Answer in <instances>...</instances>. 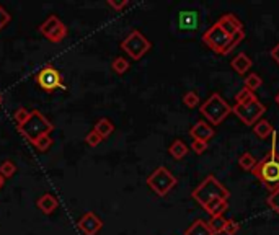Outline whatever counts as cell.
I'll use <instances>...</instances> for the list:
<instances>
[{"label":"cell","instance_id":"obj_9","mask_svg":"<svg viewBox=\"0 0 279 235\" xmlns=\"http://www.w3.org/2000/svg\"><path fill=\"white\" fill-rule=\"evenodd\" d=\"M40 33L44 35L51 43H61L67 36V26L56 15H49L40 26Z\"/></svg>","mask_w":279,"mask_h":235},{"label":"cell","instance_id":"obj_24","mask_svg":"<svg viewBox=\"0 0 279 235\" xmlns=\"http://www.w3.org/2000/svg\"><path fill=\"white\" fill-rule=\"evenodd\" d=\"M261 85H263V78H261V77H259L258 74H250V75H246L243 87L248 88L250 91H253V93H255V91H256L259 87H261Z\"/></svg>","mask_w":279,"mask_h":235},{"label":"cell","instance_id":"obj_26","mask_svg":"<svg viewBox=\"0 0 279 235\" xmlns=\"http://www.w3.org/2000/svg\"><path fill=\"white\" fill-rule=\"evenodd\" d=\"M15 173H17V165L12 160H4L0 163V175L4 178H12Z\"/></svg>","mask_w":279,"mask_h":235},{"label":"cell","instance_id":"obj_1","mask_svg":"<svg viewBox=\"0 0 279 235\" xmlns=\"http://www.w3.org/2000/svg\"><path fill=\"white\" fill-rule=\"evenodd\" d=\"M266 106L258 100V96L248 88H242L235 95V104L232 106V113L246 126H253L256 121L261 120Z\"/></svg>","mask_w":279,"mask_h":235},{"label":"cell","instance_id":"obj_3","mask_svg":"<svg viewBox=\"0 0 279 235\" xmlns=\"http://www.w3.org/2000/svg\"><path fill=\"white\" fill-rule=\"evenodd\" d=\"M54 129V124L51 123L46 116H44L40 109L30 111L28 120L20 126H17V131L20 133L28 142L35 144L40 137L51 134V131Z\"/></svg>","mask_w":279,"mask_h":235},{"label":"cell","instance_id":"obj_22","mask_svg":"<svg viewBox=\"0 0 279 235\" xmlns=\"http://www.w3.org/2000/svg\"><path fill=\"white\" fill-rule=\"evenodd\" d=\"M227 219H224L222 215H216V217H211V220H207V225H209L212 235H220L224 232Z\"/></svg>","mask_w":279,"mask_h":235},{"label":"cell","instance_id":"obj_38","mask_svg":"<svg viewBox=\"0 0 279 235\" xmlns=\"http://www.w3.org/2000/svg\"><path fill=\"white\" fill-rule=\"evenodd\" d=\"M4 183H5V178H4V176H2V175H0V189H2V188H4Z\"/></svg>","mask_w":279,"mask_h":235},{"label":"cell","instance_id":"obj_33","mask_svg":"<svg viewBox=\"0 0 279 235\" xmlns=\"http://www.w3.org/2000/svg\"><path fill=\"white\" fill-rule=\"evenodd\" d=\"M101 141L103 139L95 133V131H90V133L85 136V144H87L88 147H98L100 144H101Z\"/></svg>","mask_w":279,"mask_h":235},{"label":"cell","instance_id":"obj_18","mask_svg":"<svg viewBox=\"0 0 279 235\" xmlns=\"http://www.w3.org/2000/svg\"><path fill=\"white\" fill-rule=\"evenodd\" d=\"M93 131L101 137V139H106V137H109V136L113 134L114 124H113L111 121H109L108 118H100V120L95 123Z\"/></svg>","mask_w":279,"mask_h":235},{"label":"cell","instance_id":"obj_16","mask_svg":"<svg viewBox=\"0 0 279 235\" xmlns=\"http://www.w3.org/2000/svg\"><path fill=\"white\" fill-rule=\"evenodd\" d=\"M204 211L211 215V217H216V215H222L227 209H229V199H212L203 207Z\"/></svg>","mask_w":279,"mask_h":235},{"label":"cell","instance_id":"obj_23","mask_svg":"<svg viewBox=\"0 0 279 235\" xmlns=\"http://www.w3.org/2000/svg\"><path fill=\"white\" fill-rule=\"evenodd\" d=\"M238 165L242 167L243 170H246V172H251V170L255 168V165H256V159L253 157V154L243 152L242 155L238 157Z\"/></svg>","mask_w":279,"mask_h":235},{"label":"cell","instance_id":"obj_19","mask_svg":"<svg viewBox=\"0 0 279 235\" xmlns=\"http://www.w3.org/2000/svg\"><path fill=\"white\" fill-rule=\"evenodd\" d=\"M185 235H212L209 225H207V220L204 219H196L185 230Z\"/></svg>","mask_w":279,"mask_h":235},{"label":"cell","instance_id":"obj_25","mask_svg":"<svg viewBox=\"0 0 279 235\" xmlns=\"http://www.w3.org/2000/svg\"><path fill=\"white\" fill-rule=\"evenodd\" d=\"M245 38V31L242 30V31H238V33H235V35H232L230 36V39H229V43H227V46L224 48V51H222V54L220 56H225V54H229V52L235 48L237 44H240L242 43V39Z\"/></svg>","mask_w":279,"mask_h":235},{"label":"cell","instance_id":"obj_13","mask_svg":"<svg viewBox=\"0 0 279 235\" xmlns=\"http://www.w3.org/2000/svg\"><path fill=\"white\" fill-rule=\"evenodd\" d=\"M190 136L193 137V141H203L207 142L214 137V129L211 128L209 123L206 121H198L194 126L190 129Z\"/></svg>","mask_w":279,"mask_h":235},{"label":"cell","instance_id":"obj_2","mask_svg":"<svg viewBox=\"0 0 279 235\" xmlns=\"http://www.w3.org/2000/svg\"><path fill=\"white\" fill-rule=\"evenodd\" d=\"M251 173L263 183L264 188H268L269 191H274L279 188V154L277 146L271 144V149L266 152V155L261 160L256 162L255 168L251 170Z\"/></svg>","mask_w":279,"mask_h":235},{"label":"cell","instance_id":"obj_8","mask_svg":"<svg viewBox=\"0 0 279 235\" xmlns=\"http://www.w3.org/2000/svg\"><path fill=\"white\" fill-rule=\"evenodd\" d=\"M36 83L44 91H53L56 88H66V85L62 83V75L61 72L56 67H53L51 64L44 65V67L36 74Z\"/></svg>","mask_w":279,"mask_h":235},{"label":"cell","instance_id":"obj_21","mask_svg":"<svg viewBox=\"0 0 279 235\" xmlns=\"http://www.w3.org/2000/svg\"><path fill=\"white\" fill-rule=\"evenodd\" d=\"M168 152H170V155L175 160H181L188 154V146L181 139H175L170 144V147H168Z\"/></svg>","mask_w":279,"mask_h":235},{"label":"cell","instance_id":"obj_17","mask_svg":"<svg viewBox=\"0 0 279 235\" xmlns=\"http://www.w3.org/2000/svg\"><path fill=\"white\" fill-rule=\"evenodd\" d=\"M230 65H232V69L237 72V74L243 75V74H246V72H248L250 67H251V59H250L248 56H246L245 52H240V54H237L235 57L232 59Z\"/></svg>","mask_w":279,"mask_h":235},{"label":"cell","instance_id":"obj_5","mask_svg":"<svg viewBox=\"0 0 279 235\" xmlns=\"http://www.w3.org/2000/svg\"><path fill=\"white\" fill-rule=\"evenodd\" d=\"M199 113L214 126L220 124L227 116L232 113V106L219 93H212L199 106Z\"/></svg>","mask_w":279,"mask_h":235},{"label":"cell","instance_id":"obj_35","mask_svg":"<svg viewBox=\"0 0 279 235\" xmlns=\"http://www.w3.org/2000/svg\"><path fill=\"white\" fill-rule=\"evenodd\" d=\"M10 20H12L10 13H9L7 10H5L2 5H0V31H2V30L5 28V26L9 25Z\"/></svg>","mask_w":279,"mask_h":235},{"label":"cell","instance_id":"obj_37","mask_svg":"<svg viewBox=\"0 0 279 235\" xmlns=\"http://www.w3.org/2000/svg\"><path fill=\"white\" fill-rule=\"evenodd\" d=\"M271 57L274 59V61H276V62L279 64V43H277V44L274 46V48L271 49Z\"/></svg>","mask_w":279,"mask_h":235},{"label":"cell","instance_id":"obj_31","mask_svg":"<svg viewBox=\"0 0 279 235\" xmlns=\"http://www.w3.org/2000/svg\"><path fill=\"white\" fill-rule=\"evenodd\" d=\"M238 230H240V224H238V222L233 220V219H227L222 233H224V235H235Z\"/></svg>","mask_w":279,"mask_h":235},{"label":"cell","instance_id":"obj_14","mask_svg":"<svg viewBox=\"0 0 279 235\" xmlns=\"http://www.w3.org/2000/svg\"><path fill=\"white\" fill-rule=\"evenodd\" d=\"M198 12L194 10H183L180 12L178 15V25H180V30L188 31V30H196L198 28Z\"/></svg>","mask_w":279,"mask_h":235},{"label":"cell","instance_id":"obj_28","mask_svg":"<svg viewBox=\"0 0 279 235\" xmlns=\"http://www.w3.org/2000/svg\"><path fill=\"white\" fill-rule=\"evenodd\" d=\"M183 103L188 108H196L199 104V95L196 93V91H186V93L183 95Z\"/></svg>","mask_w":279,"mask_h":235},{"label":"cell","instance_id":"obj_32","mask_svg":"<svg viewBox=\"0 0 279 235\" xmlns=\"http://www.w3.org/2000/svg\"><path fill=\"white\" fill-rule=\"evenodd\" d=\"M28 116H30V111L27 108H23V106L18 108L15 113H14V120L17 123V126H20V124H23L25 121H27Z\"/></svg>","mask_w":279,"mask_h":235},{"label":"cell","instance_id":"obj_15","mask_svg":"<svg viewBox=\"0 0 279 235\" xmlns=\"http://www.w3.org/2000/svg\"><path fill=\"white\" fill-rule=\"evenodd\" d=\"M36 206L40 207V211L43 214H53L57 206H59V201H57V198L53 194V193H44L40 199H38Z\"/></svg>","mask_w":279,"mask_h":235},{"label":"cell","instance_id":"obj_6","mask_svg":"<svg viewBox=\"0 0 279 235\" xmlns=\"http://www.w3.org/2000/svg\"><path fill=\"white\" fill-rule=\"evenodd\" d=\"M177 183H178L177 178H175L170 170L164 165L157 167L151 175L147 176L149 188H151L157 196H160V198H164V196L170 193L172 189L177 186Z\"/></svg>","mask_w":279,"mask_h":235},{"label":"cell","instance_id":"obj_30","mask_svg":"<svg viewBox=\"0 0 279 235\" xmlns=\"http://www.w3.org/2000/svg\"><path fill=\"white\" fill-rule=\"evenodd\" d=\"M33 146L40 150V152H46V150L53 146V139H51V136L48 134V136H43V137H40V139H38Z\"/></svg>","mask_w":279,"mask_h":235},{"label":"cell","instance_id":"obj_40","mask_svg":"<svg viewBox=\"0 0 279 235\" xmlns=\"http://www.w3.org/2000/svg\"><path fill=\"white\" fill-rule=\"evenodd\" d=\"M0 104H2V95H0Z\"/></svg>","mask_w":279,"mask_h":235},{"label":"cell","instance_id":"obj_27","mask_svg":"<svg viewBox=\"0 0 279 235\" xmlns=\"http://www.w3.org/2000/svg\"><path fill=\"white\" fill-rule=\"evenodd\" d=\"M129 61L127 59H124V57H116L114 61L111 62V69L116 72V74H124V72H127V69H129Z\"/></svg>","mask_w":279,"mask_h":235},{"label":"cell","instance_id":"obj_10","mask_svg":"<svg viewBox=\"0 0 279 235\" xmlns=\"http://www.w3.org/2000/svg\"><path fill=\"white\" fill-rule=\"evenodd\" d=\"M230 36L227 35V33L220 28L219 23H214L209 30H207L204 35H203V41L206 46H209V49H212L214 52H217V54H222L224 48L229 43Z\"/></svg>","mask_w":279,"mask_h":235},{"label":"cell","instance_id":"obj_36","mask_svg":"<svg viewBox=\"0 0 279 235\" xmlns=\"http://www.w3.org/2000/svg\"><path fill=\"white\" fill-rule=\"evenodd\" d=\"M106 4H108L109 7H113L114 10H122V9H124V7L129 5L127 0H121V2H116V0H108Z\"/></svg>","mask_w":279,"mask_h":235},{"label":"cell","instance_id":"obj_4","mask_svg":"<svg viewBox=\"0 0 279 235\" xmlns=\"http://www.w3.org/2000/svg\"><path fill=\"white\" fill-rule=\"evenodd\" d=\"M191 196L194 198V201H198L204 207L212 199H229L230 191L214 175H207L203 180V183H199L193 189Z\"/></svg>","mask_w":279,"mask_h":235},{"label":"cell","instance_id":"obj_34","mask_svg":"<svg viewBox=\"0 0 279 235\" xmlns=\"http://www.w3.org/2000/svg\"><path fill=\"white\" fill-rule=\"evenodd\" d=\"M191 149H193V152L194 154H204L206 150H207V142H203V141H193L191 142Z\"/></svg>","mask_w":279,"mask_h":235},{"label":"cell","instance_id":"obj_11","mask_svg":"<svg viewBox=\"0 0 279 235\" xmlns=\"http://www.w3.org/2000/svg\"><path fill=\"white\" fill-rule=\"evenodd\" d=\"M103 227V220L92 211L83 212V215L77 222V228L83 235H96L100 232V228Z\"/></svg>","mask_w":279,"mask_h":235},{"label":"cell","instance_id":"obj_7","mask_svg":"<svg viewBox=\"0 0 279 235\" xmlns=\"http://www.w3.org/2000/svg\"><path fill=\"white\" fill-rule=\"evenodd\" d=\"M151 48H152V43L139 30L131 31L121 41V49L131 59H134V61H139V59L144 57L151 51Z\"/></svg>","mask_w":279,"mask_h":235},{"label":"cell","instance_id":"obj_39","mask_svg":"<svg viewBox=\"0 0 279 235\" xmlns=\"http://www.w3.org/2000/svg\"><path fill=\"white\" fill-rule=\"evenodd\" d=\"M274 101H276V104H277V106H279V91H277V93H276V96H274Z\"/></svg>","mask_w":279,"mask_h":235},{"label":"cell","instance_id":"obj_12","mask_svg":"<svg viewBox=\"0 0 279 235\" xmlns=\"http://www.w3.org/2000/svg\"><path fill=\"white\" fill-rule=\"evenodd\" d=\"M217 23H219L220 28H222L229 36L235 35V33L243 30L242 22H240V20L235 15H233V13H225V15H222V17L219 18Z\"/></svg>","mask_w":279,"mask_h":235},{"label":"cell","instance_id":"obj_20","mask_svg":"<svg viewBox=\"0 0 279 235\" xmlns=\"http://www.w3.org/2000/svg\"><path fill=\"white\" fill-rule=\"evenodd\" d=\"M272 131H274V128L271 126V123L268 120H259L253 124V133H255L259 139H268V137H271Z\"/></svg>","mask_w":279,"mask_h":235},{"label":"cell","instance_id":"obj_29","mask_svg":"<svg viewBox=\"0 0 279 235\" xmlns=\"http://www.w3.org/2000/svg\"><path fill=\"white\" fill-rule=\"evenodd\" d=\"M266 202H268V206L279 215V188L274 189V191H271V194L266 198Z\"/></svg>","mask_w":279,"mask_h":235}]
</instances>
